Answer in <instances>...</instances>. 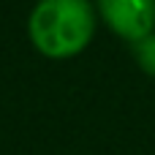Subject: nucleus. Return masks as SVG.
I'll return each instance as SVG.
<instances>
[{
    "mask_svg": "<svg viewBox=\"0 0 155 155\" xmlns=\"http://www.w3.org/2000/svg\"><path fill=\"white\" fill-rule=\"evenodd\" d=\"M134 57H136V63L144 74L155 76V33H150L147 38L134 44Z\"/></svg>",
    "mask_w": 155,
    "mask_h": 155,
    "instance_id": "nucleus-3",
    "label": "nucleus"
},
{
    "mask_svg": "<svg viewBox=\"0 0 155 155\" xmlns=\"http://www.w3.org/2000/svg\"><path fill=\"white\" fill-rule=\"evenodd\" d=\"M104 22L120 38L136 44L155 33V0H95Z\"/></svg>",
    "mask_w": 155,
    "mask_h": 155,
    "instance_id": "nucleus-2",
    "label": "nucleus"
},
{
    "mask_svg": "<svg viewBox=\"0 0 155 155\" xmlns=\"http://www.w3.org/2000/svg\"><path fill=\"white\" fill-rule=\"evenodd\" d=\"M27 33L44 57H74L93 41L95 8L90 0H38L27 19Z\"/></svg>",
    "mask_w": 155,
    "mask_h": 155,
    "instance_id": "nucleus-1",
    "label": "nucleus"
}]
</instances>
